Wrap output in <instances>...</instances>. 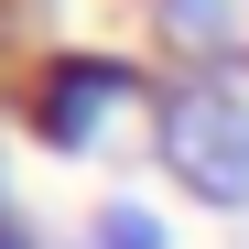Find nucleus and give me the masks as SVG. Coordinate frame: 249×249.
<instances>
[{
	"instance_id": "f257e3e1",
	"label": "nucleus",
	"mask_w": 249,
	"mask_h": 249,
	"mask_svg": "<svg viewBox=\"0 0 249 249\" xmlns=\"http://www.w3.org/2000/svg\"><path fill=\"white\" fill-rule=\"evenodd\" d=\"M152 98H162V65L119 54V44H44L22 65V87H11V119L54 162H98L130 130L152 141Z\"/></svg>"
},
{
	"instance_id": "f03ea898",
	"label": "nucleus",
	"mask_w": 249,
	"mask_h": 249,
	"mask_svg": "<svg viewBox=\"0 0 249 249\" xmlns=\"http://www.w3.org/2000/svg\"><path fill=\"white\" fill-rule=\"evenodd\" d=\"M152 174L206 217H249V87L217 76H162L152 98Z\"/></svg>"
},
{
	"instance_id": "7ed1b4c3",
	"label": "nucleus",
	"mask_w": 249,
	"mask_h": 249,
	"mask_svg": "<svg viewBox=\"0 0 249 249\" xmlns=\"http://www.w3.org/2000/svg\"><path fill=\"white\" fill-rule=\"evenodd\" d=\"M141 44L162 76L249 87V0H141Z\"/></svg>"
},
{
	"instance_id": "20e7f679",
	"label": "nucleus",
	"mask_w": 249,
	"mask_h": 249,
	"mask_svg": "<svg viewBox=\"0 0 249 249\" xmlns=\"http://www.w3.org/2000/svg\"><path fill=\"white\" fill-rule=\"evenodd\" d=\"M76 249H174V228H162V217H152L141 195H108V206H87Z\"/></svg>"
},
{
	"instance_id": "39448f33",
	"label": "nucleus",
	"mask_w": 249,
	"mask_h": 249,
	"mask_svg": "<svg viewBox=\"0 0 249 249\" xmlns=\"http://www.w3.org/2000/svg\"><path fill=\"white\" fill-rule=\"evenodd\" d=\"M0 249H54V228L33 217V195L11 184V152H0Z\"/></svg>"
}]
</instances>
